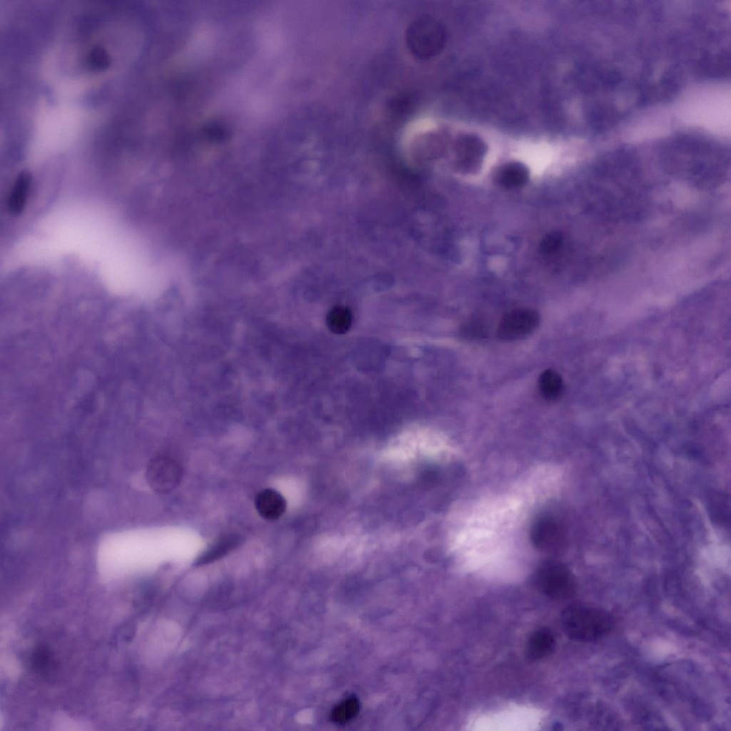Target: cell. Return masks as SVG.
Listing matches in <instances>:
<instances>
[{
    "mask_svg": "<svg viewBox=\"0 0 731 731\" xmlns=\"http://www.w3.org/2000/svg\"><path fill=\"white\" fill-rule=\"evenodd\" d=\"M561 622L565 633L580 642L600 640L615 626V619L608 611L585 603H575L565 608Z\"/></svg>",
    "mask_w": 731,
    "mask_h": 731,
    "instance_id": "obj_1",
    "label": "cell"
},
{
    "mask_svg": "<svg viewBox=\"0 0 731 731\" xmlns=\"http://www.w3.org/2000/svg\"><path fill=\"white\" fill-rule=\"evenodd\" d=\"M535 580L539 590L553 599H568L576 592L573 575L565 565L556 562L543 565L538 570Z\"/></svg>",
    "mask_w": 731,
    "mask_h": 731,
    "instance_id": "obj_2",
    "label": "cell"
},
{
    "mask_svg": "<svg viewBox=\"0 0 731 731\" xmlns=\"http://www.w3.org/2000/svg\"><path fill=\"white\" fill-rule=\"evenodd\" d=\"M183 469L175 459L156 456L151 459L146 469V479L155 492L165 494L173 490L181 482Z\"/></svg>",
    "mask_w": 731,
    "mask_h": 731,
    "instance_id": "obj_3",
    "label": "cell"
},
{
    "mask_svg": "<svg viewBox=\"0 0 731 731\" xmlns=\"http://www.w3.org/2000/svg\"><path fill=\"white\" fill-rule=\"evenodd\" d=\"M539 315L530 308L513 309L501 318L497 333L504 341H515L527 336L538 326Z\"/></svg>",
    "mask_w": 731,
    "mask_h": 731,
    "instance_id": "obj_4",
    "label": "cell"
},
{
    "mask_svg": "<svg viewBox=\"0 0 731 731\" xmlns=\"http://www.w3.org/2000/svg\"><path fill=\"white\" fill-rule=\"evenodd\" d=\"M410 40L415 51L423 56H431L438 53L444 46L445 32L437 21L423 19L415 24Z\"/></svg>",
    "mask_w": 731,
    "mask_h": 731,
    "instance_id": "obj_5",
    "label": "cell"
},
{
    "mask_svg": "<svg viewBox=\"0 0 731 731\" xmlns=\"http://www.w3.org/2000/svg\"><path fill=\"white\" fill-rule=\"evenodd\" d=\"M533 545L548 554H558L565 545V533L562 525L550 518H541L534 523L530 530Z\"/></svg>",
    "mask_w": 731,
    "mask_h": 731,
    "instance_id": "obj_6",
    "label": "cell"
},
{
    "mask_svg": "<svg viewBox=\"0 0 731 731\" xmlns=\"http://www.w3.org/2000/svg\"><path fill=\"white\" fill-rule=\"evenodd\" d=\"M455 152L460 168L471 172L480 166L486 152V145L480 137L467 134L457 141Z\"/></svg>",
    "mask_w": 731,
    "mask_h": 731,
    "instance_id": "obj_7",
    "label": "cell"
},
{
    "mask_svg": "<svg viewBox=\"0 0 731 731\" xmlns=\"http://www.w3.org/2000/svg\"><path fill=\"white\" fill-rule=\"evenodd\" d=\"M255 505L258 514L269 520L280 518L286 508V500L282 495L271 488L264 489L258 493Z\"/></svg>",
    "mask_w": 731,
    "mask_h": 731,
    "instance_id": "obj_8",
    "label": "cell"
},
{
    "mask_svg": "<svg viewBox=\"0 0 731 731\" xmlns=\"http://www.w3.org/2000/svg\"><path fill=\"white\" fill-rule=\"evenodd\" d=\"M555 644L554 636L549 630H537L529 636L526 642V655L532 660L542 659L551 653Z\"/></svg>",
    "mask_w": 731,
    "mask_h": 731,
    "instance_id": "obj_9",
    "label": "cell"
},
{
    "mask_svg": "<svg viewBox=\"0 0 731 731\" xmlns=\"http://www.w3.org/2000/svg\"><path fill=\"white\" fill-rule=\"evenodd\" d=\"M31 177V173L23 171L18 175L12 186L8 197L7 208L13 215L21 213L26 206Z\"/></svg>",
    "mask_w": 731,
    "mask_h": 731,
    "instance_id": "obj_10",
    "label": "cell"
},
{
    "mask_svg": "<svg viewBox=\"0 0 731 731\" xmlns=\"http://www.w3.org/2000/svg\"><path fill=\"white\" fill-rule=\"evenodd\" d=\"M528 178V168L519 162H510L503 166L497 172L496 181L509 188L523 185Z\"/></svg>",
    "mask_w": 731,
    "mask_h": 731,
    "instance_id": "obj_11",
    "label": "cell"
},
{
    "mask_svg": "<svg viewBox=\"0 0 731 731\" xmlns=\"http://www.w3.org/2000/svg\"><path fill=\"white\" fill-rule=\"evenodd\" d=\"M538 389L540 395L546 400L558 399L562 394L563 383L561 376L555 370H544L538 379Z\"/></svg>",
    "mask_w": 731,
    "mask_h": 731,
    "instance_id": "obj_12",
    "label": "cell"
},
{
    "mask_svg": "<svg viewBox=\"0 0 731 731\" xmlns=\"http://www.w3.org/2000/svg\"><path fill=\"white\" fill-rule=\"evenodd\" d=\"M238 538L235 535H226L218 540L195 562L196 565L209 563L221 558L230 552L238 544Z\"/></svg>",
    "mask_w": 731,
    "mask_h": 731,
    "instance_id": "obj_13",
    "label": "cell"
},
{
    "mask_svg": "<svg viewBox=\"0 0 731 731\" xmlns=\"http://www.w3.org/2000/svg\"><path fill=\"white\" fill-rule=\"evenodd\" d=\"M352 313L343 306L333 308L328 314L327 325L329 329L337 334L347 332L352 323Z\"/></svg>",
    "mask_w": 731,
    "mask_h": 731,
    "instance_id": "obj_14",
    "label": "cell"
},
{
    "mask_svg": "<svg viewBox=\"0 0 731 731\" xmlns=\"http://www.w3.org/2000/svg\"><path fill=\"white\" fill-rule=\"evenodd\" d=\"M359 710L358 700L355 697H348L339 703L332 711L331 718L338 724L345 723L358 713Z\"/></svg>",
    "mask_w": 731,
    "mask_h": 731,
    "instance_id": "obj_15",
    "label": "cell"
},
{
    "mask_svg": "<svg viewBox=\"0 0 731 731\" xmlns=\"http://www.w3.org/2000/svg\"><path fill=\"white\" fill-rule=\"evenodd\" d=\"M562 241L560 233L558 232L550 233L541 241L540 250L543 254H551L560 248Z\"/></svg>",
    "mask_w": 731,
    "mask_h": 731,
    "instance_id": "obj_16",
    "label": "cell"
}]
</instances>
